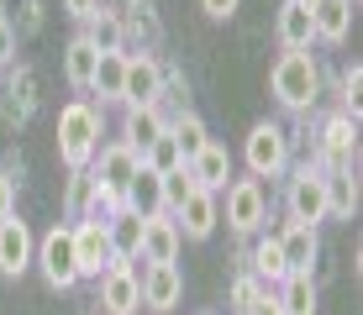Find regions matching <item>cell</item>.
Instances as JSON below:
<instances>
[{"label":"cell","mask_w":363,"mask_h":315,"mask_svg":"<svg viewBox=\"0 0 363 315\" xmlns=\"http://www.w3.org/2000/svg\"><path fill=\"white\" fill-rule=\"evenodd\" d=\"M100 110L84 105V100H74V105L58 110V158H64V168H90L95 153H100Z\"/></svg>","instance_id":"cell-1"},{"label":"cell","mask_w":363,"mask_h":315,"mask_svg":"<svg viewBox=\"0 0 363 315\" xmlns=\"http://www.w3.org/2000/svg\"><path fill=\"white\" fill-rule=\"evenodd\" d=\"M269 90H274V100H279L284 110L306 116V110L316 105V95H321L316 58H311V53H284L279 63H274V74H269Z\"/></svg>","instance_id":"cell-2"},{"label":"cell","mask_w":363,"mask_h":315,"mask_svg":"<svg viewBox=\"0 0 363 315\" xmlns=\"http://www.w3.org/2000/svg\"><path fill=\"white\" fill-rule=\"evenodd\" d=\"M242 158H247V173H253V179H279V173L290 168V137H284V126L258 121L253 132H247V142H242Z\"/></svg>","instance_id":"cell-3"},{"label":"cell","mask_w":363,"mask_h":315,"mask_svg":"<svg viewBox=\"0 0 363 315\" xmlns=\"http://www.w3.org/2000/svg\"><path fill=\"white\" fill-rule=\"evenodd\" d=\"M69 231H74V268H79V279H100L106 268H116L106 221H79V226H69Z\"/></svg>","instance_id":"cell-4"},{"label":"cell","mask_w":363,"mask_h":315,"mask_svg":"<svg viewBox=\"0 0 363 315\" xmlns=\"http://www.w3.org/2000/svg\"><path fill=\"white\" fill-rule=\"evenodd\" d=\"M32 263H43V279L53 289H74V284H79V268H74V231H69V226H53V231L37 242Z\"/></svg>","instance_id":"cell-5"},{"label":"cell","mask_w":363,"mask_h":315,"mask_svg":"<svg viewBox=\"0 0 363 315\" xmlns=\"http://www.w3.org/2000/svg\"><path fill=\"white\" fill-rule=\"evenodd\" d=\"M121 105L143 110V105H164V63L158 58H132L127 53V79H121Z\"/></svg>","instance_id":"cell-6"},{"label":"cell","mask_w":363,"mask_h":315,"mask_svg":"<svg viewBox=\"0 0 363 315\" xmlns=\"http://www.w3.org/2000/svg\"><path fill=\"white\" fill-rule=\"evenodd\" d=\"M284 205H290V226H311V231H316V221H327V195H321V173L311 168V163H306V168H295Z\"/></svg>","instance_id":"cell-7"},{"label":"cell","mask_w":363,"mask_h":315,"mask_svg":"<svg viewBox=\"0 0 363 315\" xmlns=\"http://www.w3.org/2000/svg\"><path fill=\"white\" fill-rule=\"evenodd\" d=\"M269 216V200H264V184L258 179H232L227 184V226L232 231H258Z\"/></svg>","instance_id":"cell-8"},{"label":"cell","mask_w":363,"mask_h":315,"mask_svg":"<svg viewBox=\"0 0 363 315\" xmlns=\"http://www.w3.org/2000/svg\"><path fill=\"white\" fill-rule=\"evenodd\" d=\"M137 168H143V158H137L127 142H111V147H100V153H95L90 179L100 189H111V195H127V184L137 179Z\"/></svg>","instance_id":"cell-9"},{"label":"cell","mask_w":363,"mask_h":315,"mask_svg":"<svg viewBox=\"0 0 363 315\" xmlns=\"http://www.w3.org/2000/svg\"><path fill=\"white\" fill-rule=\"evenodd\" d=\"M137 289H143V305L147 310H174L184 294V279H179V263H143V273H137Z\"/></svg>","instance_id":"cell-10"},{"label":"cell","mask_w":363,"mask_h":315,"mask_svg":"<svg viewBox=\"0 0 363 315\" xmlns=\"http://www.w3.org/2000/svg\"><path fill=\"white\" fill-rule=\"evenodd\" d=\"M100 310L106 315H137L143 310V289H137L132 263H116V268L100 273Z\"/></svg>","instance_id":"cell-11"},{"label":"cell","mask_w":363,"mask_h":315,"mask_svg":"<svg viewBox=\"0 0 363 315\" xmlns=\"http://www.w3.org/2000/svg\"><path fill=\"white\" fill-rule=\"evenodd\" d=\"M169 221L179 226V236H190V242H206V236L216 231V221H221V205H216V195H206V189H195V195L184 200V205L174 210Z\"/></svg>","instance_id":"cell-12"},{"label":"cell","mask_w":363,"mask_h":315,"mask_svg":"<svg viewBox=\"0 0 363 315\" xmlns=\"http://www.w3.org/2000/svg\"><path fill=\"white\" fill-rule=\"evenodd\" d=\"M184 168H190L195 189H206V195H221V189H227V179H232V153H227L221 142H206L190 163H184Z\"/></svg>","instance_id":"cell-13"},{"label":"cell","mask_w":363,"mask_h":315,"mask_svg":"<svg viewBox=\"0 0 363 315\" xmlns=\"http://www.w3.org/2000/svg\"><path fill=\"white\" fill-rule=\"evenodd\" d=\"M32 252H37V242H32V231H27V221H0V273H11V279H21V273L32 268Z\"/></svg>","instance_id":"cell-14"},{"label":"cell","mask_w":363,"mask_h":315,"mask_svg":"<svg viewBox=\"0 0 363 315\" xmlns=\"http://www.w3.org/2000/svg\"><path fill=\"white\" fill-rule=\"evenodd\" d=\"M274 37H279L284 53H311V42H316V32H311V11L300 6V0H284L279 16H274Z\"/></svg>","instance_id":"cell-15"},{"label":"cell","mask_w":363,"mask_h":315,"mask_svg":"<svg viewBox=\"0 0 363 315\" xmlns=\"http://www.w3.org/2000/svg\"><path fill=\"white\" fill-rule=\"evenodd\" d=\"M347 27H353V0H316V6H311V32H316V42L342 47Z\"/></svg>","instance_id":"cell-16"},{"label":"cell","mask_w":363,"mask_h":315,"mask_svg":"<svg viewBox=\"0 0 363 315\" xmlns=\"http://www.w3.org/2000/svg\"><path fill=\"white\" fill-rule=\"evenodd\" d=\"M164 132H169V116H164V110H158V105L127 110V121H121V142H127V147H132L137 158H143V153H147V147H153V142H158V137H164Z\"/></svg>","instance_id":"cell-17"},{"label":"cell","mask_w":363,"mask_h":315,"mask_svg":"<svg viewBox=\"0 0 363 315\" xmlns=\"http://www.w3.org/2000/svg\"><path fill=\"white\" fill-rule=\"evenodd\" d=\"M321 195H327V216L353 221V210H358V179H353V163H347V168H321Z\"/></svg>","instance_id":"cell-18"},{"label":"cell","mask_w":363,"mask_h":315,"mask_svg":"<svg viewBox=\"0 0 363 315\" xmlns=\"http://www.w3.org/2000/svg\"><path fill=\"white\" fill-rule=\"evenodd\" d=\"M274 242H279L284 273H311V268H316V252L321 247H316V231H311V226H284Z\"/></svg>","instance_id":"cell-19"},{"label":"cell","mask_w":363,"mask_h":315,"mask_svg":"<svg viewBox=\"0 0 363 315\" xmlns=\"http://www.w3.org/2000/svg\"><path fill=\"white\" fill-rule=\"evenodd\" d=\"M179 226H174L169 216H147L143 221V263H174L179 258Z\"/></svg>","instance_id":"cell-20"},{"label":"cell","mask_w":363,"mask_h":315,"mask_svg":"<svg viewBox=\"0 0 363 315\" xmlns=\"http://www.w3.org/2000/svg\"><path fill=\"white\" fill-rule=\"evenodd\" d=\"M106 236H111V252H116V263H137V258H143V216H132V210H116V216L106 221Z\"/></svg>","instance_id":"cell-21"},{"label":"cell","mask_w":363,"mask_h":315,"mask_svg":"<svg viewBox=\"0 0 363 315\" xmlns=\"http://www.w3.org/2000/svg\"><path fill=\"white\" fill-rule=\"evenodd\" d=\"M79 37L95 47V53H121V37H127V32H121V16H116V11L100 6L95 16L84 21V32H79Z\"/></svg>","instance_id":"cell-22"},{"label":"cell","mask_w":363,"mask_h":315,"mask_svg":"<svg viewBox=\"0 0 363 315\" xmlns=\"http://www.w3.org/2000/svg\"><path fill=\"white\" fill-rule=\"evenodd\" d=\"M121 200H127V210H132V216H164V200H158V173H147V168H137V179L127 184V195H121Z\"/></svg>","instance_id":"cell-23"},{"label":"cell","mask_w":363,"mask_h":315,"mask_svg":"<svg viewBox=\"0 0 363 315\" xmlns=\"http://www.w3.org/2000/svg\"><path fill=\"white\" fill-rule=\"evenodd\" d=\"M279 310L284 315H316V279L311 273H290L279 284Z\"/></svg>","instance_id":"cell-24"},{"label":"cell","mask_w":363,"mask_h":315,"mask_svg":"<svg viewBox=\"0 0 363 315\" xmlns=\"http://www.w3.org/2000/svg\"><path fill=\"white\" fill-rule=\"evenodd\" d=\"M95 63H100V53L84 37H74V42L64 47V74H69V84L74 90H90V79H95Z\"/></svg>","instance_id":"cell-25"},{"label":"cell","mask_w":363,"mask_h":315,"mask_svg":"<svg viewBox=\"0 0 363 315\" xmlns=\"http://www.w3.org/2000/svg\"><path fill=\"white\" fill-rule=\"evenodd\" d=\"M121 79H127V53H100L90 90H95L100 100H121Z\"/></svg>","instance_id":"cell-26"},{"label":"cell","mask_w":363,"mask_h":315,"mask_svg":"<svg viewBox=\"0 0 363 315\" xmlns=\"http://www.w3.org/2000/svg\"><path fill=\"white\" fill-rule=\"evenodd\" d=\"M247 268H253V279H258V284H284V279H290V273H284V258H279V242H274V236H264V242L253 247V263H247Z\"/></svg>","instance_id":"cell-27"},{"label":"cell","mask_w":363,"mask_h":315,"mask_svg":"<svg viewBox=\"0 0 363 315\" xmlns=\"http://www.w3.org/2000/svg\"><path fill=\"white\" fill-rule=\"evenodd\" d=\"M169 137H174V142H179V153H184V163H190V158L200 153V147H206V142H211V132H206V121H200V116H190V110H184V116H179V121H169Z\"/></svg>","instance_id":"cell-28"},{"label":"cell","mask_w":363,"mask_h":315,"mask_svg":"<svg viewBox=\"0 0 363 315\" xmlns=\"http://www.w3.org/2000/svg\"><path fill=\"white\" fill-rule=\"evenodd\" d=\"M90 200H95V179H90V168H74V173H69V189H64V210H69V221H84V216H90Z\"/></svg>","instance_id":"cell-29"},{"label":"cell","mask_w":363,"mask_h":315,"mask_svg":"<svg viewBox=\"0 0 363 315\" xmlns=\"http://www.w3.org/2000/svg\"><path fill=\"white\" fill-rule=\"evenodd\" d=\"M190 195H195V179H190V168L158 173V200H164V216H174V210H179Z\"/></svg>","instance_id":"cell-30"},{"label":"cell","mask_w":363,"mask_h":315,"mask_svg":"<svg viewBox=\"0 0 363 315\" xmlns=\"http://www.w3.org/2000/svg\"><path fill=\"white\" fill-rule=\"evenodd\" d=\"M143 168H147V173H174V168H184V153H179V142H174V137L164 132V137H158V142L143 153Z\"/></svg>","instance_id":"cell-31"},{"label":"cell","mask_w":363,"mask_h":315,"mask_svg":"<svg viewBox=\"0 0 363 315\" xmlns=\"http://www.w3.org/2000/svg\"><path fill=\"white\" fill-rule=\"evenodd\" d=\"M258 289H269V284H258L253 273H242V279L232 284V310L242 315V310H247V305H253V299H258Z\"/></svg>","instance_id":"cell-32"},{"label":"cell","mask_w":363,"mask_h":315,"mask_svg":"<svg viewBox=\"0 0 363 315\" xmlns=\"http://www.w3.org/2000/svg\"><path fill=\"white\" fill-rule=\"evenodd\" d=\"M358 90H363V69L353 63V69L342 74V100H347V116H353V121H358Z\"/></svg>","instance_id":"cell-33"},{"label":"cell","mask_w":363,"mask_h":315,"mask_svg":"<svg viewBox=\"0 0 363 315\" xmlns=\"http://www.w3.org/2000/svg\"><path fill=\"white\" fill-rule=\"evenodd\" d=\"M11 216H16V179L0 168V221H11Z\"/></svg>","instance_id":"cell-34"},{"label":"cell","mask_w":363,"mask_h":315,"mask_svg":"<svg viewBox=\"0 0 363 315\" xmlns=\"http://www.w3.org/2000/svg\"><path fill=\"white\" fill-rule=\"evenodd\" d=\"M242 315H284V310H279V294H274V289H258V299H253Z\"/></svg>","instance_id":"cell-35"},{"label":"cell","mask_w":363,"mask_h":315,"mask_svg":"<svg viewBox=\"0 0 363 315\" xmlns=\"http://www.w3.org/2000/svg\"><path fill=\"white\" fill-rule=\"evenodd\" d=\"M237 6H242V0H200V11H206L211 21H227V16H237Z\"/></svg>","instance_id":"cell-36"},{"label":"cell","mask_w":363,"mask_h":315,"mask_svg":"<svg viewBox=\"0 0 363 315\" xmlns=\"http://www.w3.org/2000/svg\"><path fill=\"white\" fill-rule=\"evenodd\" d=\"M11 58H16V32H11V21L0 16V69H6Z\"/></svg>","instance_id":"cell-37"},{"label":"cell","mask_w":363,"mask_h":315,"mask_svg":"<svg viewBox=\"0 0 363 315\" xmlns=\"http://www.w3.org/2000/svg\"><path fill=\"white\" fill-rule=\"evenodd\" d=\"M64 6H69V16H79V21H90V16H95V11H100V6H106V0H64Z\"/></svg>","instance_id":"cell-38"},{"label":"cell","mask_w":363,"mask_h":315,"mask_svg":"<svg viewBox=\"0 0 363 315\" xmlns=\"http://www.w3.org/2000/svg\"><path fill=\"white\" fill-rule=\"evenodd\" d=\"M300 6H306V11H311V6H316V0H300Z\"/></svg>","instance_id":"cell-39"}]
</instances>
